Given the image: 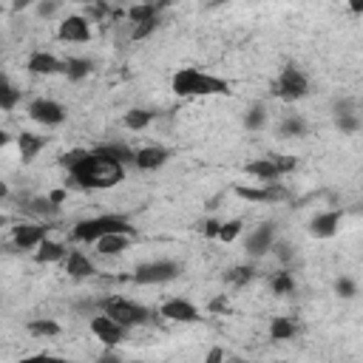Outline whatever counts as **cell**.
Returning a JSON list of instances; mask_svg holds the SVG:
<instances>
[{
  "label": "cell",
  "mask_w": 363,
  "mask_h": 363,
  "mask_svg": "<svg viewBox=\"0 0 363 363\" xmlns=\"http://www.w3.org/2000/svg\"><path fill=\"white\" fill-rule=\"evenodd\" d=\"M71 182L82 190H108L116 187L125 179V164H119L116 159H108L99 150H85L82 159L68 167Z\"/></svg>",
  "instance_id": "obj_1"
},
{
  "label": "cell",
  "mask_w": 363,
  "mask_h": 363,
  "mask_svg": "<svg viewBox=\"0 0 363 363\" xmlns=\"http://www.w3.org/2000/svg\"><path fill=\"white\" fill-rule=\"evenodd\" d=\"M170 91L176 96H224L230 94V82L201 68H179L170 79Z\"/></svg>",
  "instance_id": "obj_2"
},
{
  "label": "cell",
  "mask_w": 363,
  "mask_h": 363,
  "mask_svg": "<svg viewBox=\"0 0 363 363\" xmlns=\"http://www.w3.org/2000/svg\"><path fill=\"white\" fill-rule=\"evenodd\" d=\"M105 235H133V227L122 216H96L74 224V238L82 244H96Z\"/></svg>",
  "instance_id": "obj_3"
},
{
  "label": "cell",
  "mask_w": 363,
  "mask_h": 363,
  "mask_svg": "<svg viewBox=\"0 0 363 363\" xmlns=\"http://www.w3.org/2000/svg\"><path fill=\"white\" fill-rule=\"evenodd\" d=\"M102 306V315H108L113 323H119L122 329H130V326H142L147 320V309L130 298H119V295H111V298H102L99 301Z\"/></svg>",
  "instance_id": "obj_4"
},
{
  "label": "cell",
  "mask_w": 363,
  "mask_h": 363,
  "mask_svg": "<svg viewBox=\"0 0 363 363\" xmlns=\"http://www.w3.org/2000/svg\"><path fill=\"white\" fill-rule=\"evenodd\" d=\"M272 94L281 96V99H286V102L303 99V96L309 94V79H306V74H303L301 68L284 65V68L278 71L275 82H272Z\"/></svg>",
  "instance_id": "obj_5"
},
{
  "label": "cell",
  "mask_w": 363,
  "mask_h": 363,
  "mask_svg": "<svg viewBox=\"0 0 363 363\" xmlns=\"http://www.w3.org/2000/svg\"><path fill=\"white\" fill-rule=\"evenodd\" d=\"M179 272H182V267H179L176 261L162 258V261L139 264V267L133 269V281H136V284H167V281H173Z\"/></svg>",
  "instance_id": "obj_6"
},
{
  "label": "cell",
  "mask_w": 363,
  "mask_h": 363,
  "mask_svg": "<svg viewBox=\"0 0 363 363\" xmlns=\"http://www.w3.org/2000/svg\"><path fill=\"white\" fill-rule=\"evenodd\" d=\"M26 111H28V116L37 125H45V128H54V125H62L65 122V108L60 102H54V99H45V96L28 102Z\"/></svg>",
  "instance_id": "obj_7"
},
{
  "label": "cell",
  "mask_w": 363,
  "mask_h": 363,
  "mask_svg": "<svg viewBox=\"0 0 363 363\" xmlns=\"http://www.w3.org/2000/svg\"><path fill=\"white\" fill-rule=\"evenodd\" d=\"M57 37L62 43H88L91 40V20L82 14H68L57 26Z\"/></svg>",
  "instance_id": "obj_8"
},
{
  "label": "cell",
  "mask_w": 363,
  "mask_h": 363,
  "mask_svg": "<svg viewBox=\"0 0 363 363\" xmlns=\"http://www.w3.org/2000/svg\"><path fill=\"white\" fill-rule=\"evenodd\" d=\"M159 315L173 320V323H196L201 315L196 309V303H190L187 298H167L162 306H159Z\"/></svg>",
  "instance_id": "obj_9"
},
{
  "label": "cell",
  "mask_w": 363,
  "mask_h": 363,
  "mask_svg": "<svg viewBox=\"0 0 363 363\" xmlns=\"http://www.w3.org/2000/svg\"><path fill=\"white\" fill-rule=\"evenodd\" d=\"M91 332H94V337H96L102 346L113 349V346L125 337L128 329H122L119 323H113L108 315H94V318H91Z\"/></svg>",
  "instance_id": "obj_10"
},
{
  "label": "cell",
  "mask_w": 363,
  "mask_h": 363,
  "mask_svg": "<svg viewBox=\"0 0 363 363\" xmlns=\"http://www.w3.org/2000/svg\"><path fill=\"white\" fill-rule=\"evenodd\" d=\"M11 238H14L17 250H37L40 241L48 238V227L45 224H17L11 230Z\"/></svg>",
  "instance_id": "obj_11"
},
{
  "label": "cell",
  "mask_w": 363,
  "mask_h": 363,
  "mask_svg": "<svg viewBox=\"0 0 363 363\" xmlns=\"http://www.w3.org/2000/svg\"><path fill=\"white\" fill-rule=\"evenodd\" d=\"M167 159H170V150H167V147H159V145H147V147H139V150L133 153V164H136L139 170H145V173L159 170Z\"/></svg>",
  "instance_id": "obj_12"
},
{
  "label": "cell",
  "mask_w": 363,
  "mask_h": 363,
  "mask_svg": "<svg viewBox=\"0 0 363 363\" xmlns=\"http://www.w3.org/2000/svg\"><path fill=\"white\" fill-rule=\"evenodd\" d=\"M340 218H343V213H340V210L318 213V216L309 221V233H312L315 238H332V235L337 233V227H340Z\"/></svg>",
  "instance_id": "obj_13"
},
{
  "label": "cell",
  "mask_w": 363,
  "mask_h": 363,
  "mask_svg": "<svg viewBox=\"0 0 363 363\" xmlns=\"http://www.w3.org/2000/svg\"><path fill=\"white\" fill-rule=\"evenodd\" d=\"M272 244H275V224H261V227H255V230L250 233V238H247V252L258 258V255L269 252Z\"/></svg>",
  "instance_id": "obj_14"
},
{
  "label": "cell",
  "mask_w": 363,
  "mask_h": 363,
  "mask_svg": "<svg viewBox=\"0 0 363 363\" xmlns=\"http://www.w3.org/2000/svg\"><path fill=\"white\" fill-rule=\"evenodd\" d=\"M26 68H28L31 74H37V77H51V74H60V71H62V62H60L54 54H48V51H34V54L28 57Z\"/></svg>",
  "instance_id": "obj_15"
},
{
  "label": "cell",
  "mask_w": 363,
  "mask_h": 363,
  "mask_svg": "<svg viewBox=\"0 0 363 363\" xmlns=\"http://www.w3.org/2000/svg\"><path fill=\"white\" fill-rule=\"evenodd\" d=\"M65 272L71 275V278H91L94 272H96V267H94V261L82 252V250H71L65 258Z\"/></svg>",
  "instance_id": "obj_16"
},
{
  "label": "cell",
  "mask_w": 363,
  "mask_h": 363,
  "mask_svg": "<svg viewBox=\"0 0 363 363\" xmlns=\"http://www.w3.org/2000/svg\"><path fill=\"white\" fill-rule=\"evenodd\" d=\"M65 255H68V247H65L62 241H57V238H45V241H40V247L34 250L37 264H54V261H62Z\"/></svg>",
  "instance_id": "obj_17"
},
{
  "label": "cell",
  "mask_w": 363,
  "mask_h": 363,
  "mask_svg": "<svg viewBox=\"0 0 363 363\" xmlns=\"http://www.w3.org/2000/svg\"><path fill=\"white\" fill-rule=\"evenodd\" d=\"M244 173H250V176H255V179H261L264 184H272L275 179H281V173L275 170V164H272V159H269V156H264V159H252V162H247V164H244Z\"/></svg>",
  "instance_id": "obj_18"
},
{
  "label": "cell",
  "mask_w": 363,
  "mask_h": 363,
  "mask_svg": "<svg viewBox=\"0 0 363 363\" xmlns=\"http://www.w3.org/2000/svg\"><path fill=\"white\" fill-rule=\"evenodd\" d=\"M128 20L133 23V28L136 26H153V23H159V6L156 3H136L128 9Z\"/></svg>",
  "instance_id": "obj_19"
},
{
  "label": "cell",
  "mask_w": 363,
  "mask_h": 363,
  "mask_svg": "<svg viewBox=\"0 0 363 363\" xmlns=\"http://www.w3.org/2000/svg\"><path fill=\"white\" fill-rule=\"evenodd\" d=\"M17 147H20V159H23V162H34V156L45 147V136H37V133H31V130H23V133L17 136Z\"/></svg>",
  "instance_id": "obj_20"
},
{
  "label": "cell",
  "mask_w": 363,
  "mask_h": 363,
  "mask_svg": "<svg viewBox=\"0 0 363 363\" xmlns=\"http://www.w3.org/2000/svg\"><path fill=\"white\" fill-rule=\"evenodd\" d=\"M278 133L284 139H301V136H306V119L301 113H286L278 125Z\"/></svg>",
  "instance_id": "obj_21"
},
{
  "label": "cell",
  "mask_w": 363,
  "mask_h": 363,
  "mask_svg": "<svg viewBox=\"0 0 363 363\" xmlns=\"http://www.w3.org/2000/svg\"><path fill=\"white\" fill-rule=\"evenodd\" d=\"M91 71H94V62L85 60V57H68V60L62 62V74H65L68 79H85Z\"/></svg>",
  "instance_id": "obj_22"
},
{
  "label": "cell",
  "mask_w": 363,
  "mask_h": 363,
  "mask_svg": "<svg viewBox=\"0 0 363 363\" xmlns=\"http://www.w3.org/2000/svg\"><path fill=\"white\" fill-rule=\"evenodd\" d=\"M235 196L244 199V201H272V199H278L281 193L272 190V184H267V187H244V184H238V187H235Z\"/></svg>",
  "instance_id": "obj_23"
},
{
  "label": "cell",
  "mask_w": 363,
  "mask_h": 363,
  "mask_svg": "<svg viewBox=\"0 0 363 363\" xmlns=\"http://www.w3.org/2000/svg\"><path fill=\"white\" fill-rule=\"evenodd\" d=\"M128 244H130V235H105L96 241V252L99 255H119L128 250Z\"/></svg>",
  "instance_id": "obj_24"
},
{
  "label": "cell",
  "mask_w": 363,
  "mask_h": 363,
  "mask_svg": "<svg viewBox=\"0 0 363 363\" xmlns=\"http://www.w3.org/2000/svg\"><path fill=\"white\" fill-rule=\"evenodd\" d=\"M125 128L128 130H145L150 122H153V111H145V108H130L125 116H122Z\"/></svg>",
  "instance_id": "obj_25"
},
{
  "label": "cell",
  "mask_w": 363,
  "mask_h": 363,
  "mask_svg": "<svg viewBox=\"0 0 363 363\" xmlns=\"http://www.w3.org/2000/svg\"><path fill=\"white\" fill-rule=\"evenodd\" d=\"M26 329H28L31 335H37V337H54V335L62 332V326H60L54 318H37V320H28Z\"/></svg>",
  "instance_id": "obj_26"
},
{
  "label": "cell",
  "mask_w": 363,
  "mask_h": 363,
  "mask_svg": "<svg viewBox=\"0 0 363 363\" xmlns=\"http://www.w3.org/2000/svg\"><path fill=\"white\" fill-rule=\"evenodd\" d=\"M295 332H298V326L292 318H272V323H269L272 340H289V337H295Z\"/></svg>",
  "instance_id": "obj_27"
},
{
  "label": "cell",
  "mask_w": 363,
  "mask_h": 363,
  "mask_svg": "<svg viewBox=\"0 0 363 363\" xmlns=\"http://www.w3.org/2000/svg\"><path fill=\"white\" fill-rule=\"evenodd\" d=\"M244 125H247L250 130H261V128L267 125V108H264L261 102H255L252 108H247V113H244Z\"/></svg>",
  "instance_id": "obj_28"
},
{
  "label": "cell",
  "mask_w": 363,
  "mask_h": 363,
  "mask_svg": "<svg viewBox=\"0 0 363 363\" xmlns=\"http://www.w3.org/2000/svg\"><path fill=\"white\" fill-rule=\"evenodd\" d=\"M99 153H105L108 159H116L119 164H133V150H128L125 145H102V147H96Z\"/></svg>",
  "instance_id": "obj_29"
},
{
  "label": "cell",
  "mask_w": 363,
  "mask_h": 363,
  "mask_svg": "<svg viewBox=\"0 0 363 363\" xmlns=\"http://www.w3.org/2000/svg\"><path fill=\"white\" fill-rule=\"evenodd\" d=\"M241 230H244V224H241V218H230V221H224V224H218V241H224V244H230V241H235L238 235H241Z\"/></svg>",
  "instance_id": "obj_30"
},
{
  "label": "cell",
  "mask_w": 363,
  "mask_h": 363,
  "mask_svg": "<svg viewBox=\"0 0 363 363\" xmlns=\"http://www.w3.org/2000/svg\"><path fill=\"white\" fill-rule=\"evenodd\" d=\"M272 292H275V295H289V292H295V278H292L286 269L275 272V275H272Z\"/></svg>",
  "instance_id": "obj_31"
},
{
  "label": "cell",
  "mask_w": 363,
  "mask_h": 363,
  "mask_svg": "<svg viewBox=\"0 0 363 363\" xmlns=\"http://www.w3.org/2000/svg\"><path fill=\"white\" fill-rule=\"evenodd\" d=\"M252 275H255V269L247 267V264H241V267H233V269L227 272V281H230L233 286H244V284L252 281Z\"/></svg>",
  "instance_id": "obj_32"
},
{
  "label": "cell",
  "mask_w": 363,
  "mask_h": 363,
  "mask_svg": "<svg viewBox=\"0 0 363 363\" xmlns=\"http://www.w3.org/2000/svg\"><path fill=\"white\" fill-rule=\"evenodd\" d=\"M17 102H20V91H17L11 82L3 85V88H0V111H14Z\"/></svg>",
  "instance_id": "obj_33"
},
{
  "label": "cell",
  "mask_w": 363,
  "mask_h": 363,
  "mask_svg": "<svg viewBox=\"0 0 363 363\" xmlns=\"http://www.w3.org/2000/svg\"><path fill=\"white\" fill-rule=\"evenodd\" d=\"M269 159H272V164H275V170H278L281 176H286V173H292V170L298 167V159L289 156V153H272Z\"/></svg>",
  "instance_id": "obj_34"
},
{
  "label": "cell",
  "mask_w": 363,
  "mask_h": 363,
  "mask_svg": "<svg viewBox=\"0 0 363 363\" xmlns=\"http://www.w3.org/2000/svg\"><path fill=\"white\" fill-rule=\"evenodd\" d=\"M335 125L340 133H357L360 130V116L357 113H343V116H335Z\"/></svg>",
  "instance_id": "obj_35"
},
{
  "label": "cell",
  "mask_w": 363,
  "mask_h": 363,
  "mask_svg": "<svg viewBox=\"0 0 363 363\" xmlns=\"http://www.w3.org/2000/svg\"><path fill=\"white\" fill-rule=\"evenodd\" d=\"M335 292H337L340 298H354V295H357V284H354L352 278L340 275V278L335 281Z\"/></svg>",
  "instance_id": "obj_36"
},
{
  "label": "cell",
  "mask_w": 363,
  "mask_h": 363,
  "mask_svg": "<svg viewBox=\"0 0 363 363\" xmlns=\"http://www.w3.org/2000/svg\"><path fill=\"white\" fill-rule=\"evenodd\" d=\"M17 363H71V360H65V357H60V354H28V357H23V360H17Z\"/></svg>",
  "instance_id": "obj_37"
},
{
  "label": "cell",
  "mask_w": 363,
  "mask_h": 363,
  "mask_svg": "<svg viewBox=\"0 0 363 363\" xmlns=\"http://www.w3.org/2000/svg\"><path fill=\"white\" fill-rule=\"evenodd\" d=\"M82 153H85L82 147H77V150H68V153H65V156L60 159V162H62V167H74V164H77V162L82 159Z\"/></svg>",
  "instance_id": "obj_38"
},
{
  "label": "cell",
  "mask_w": 363,
  "mask_h": 363,
  "mask_svg": "<svg viewBox=\"0 0 363 363\" xmlns=\"http://www.w3.org/2000/svg\"><path fill=\"white\" fill-rule=\"evenodd\" d=\"M230 309V301H227V295H218L216 301H210V312H227Z\"/></svg>",
  "instance_id": "obj_39"
},
{
  "label": "cell",
  "mask_w": 363,
  "mask_h": 363,
  "mask_svg": "<svg viewBox=\"0 0 363 363\" xmlns=\"http://www.w3.org/2000/svg\"><path fill=\"white\" fill-rule=\"evenodd\" d=\"M204 363H224V349H221V346H213V349L207 352Z\"/></svg>",
  "instance_id": "obj_40"
},
{
  "label": "cell",
  "mask_w": 363,
  "mask_h": 363,
  "mask_svg": "<svg viewBox=\"0 0 363 363\" xmlns=\"http://www.w3.org/2000/svg\"><path fill=\"white\" fill-rule=\"evenodd\" d=\"M31 204H34V210H37V213H54V210H57V207H54L48 199H34Z\"/></svg>",
  "instance_id": "obj_41"
},
{
  "label": "cell",
  "mask_w": 363,
  "mask_h": 363,
  "mask_svg": "<svg viewBox=\"0 0 363 363\" xmlns=\"http://www.w3.org/2000/svg\"><path fill=\"white\" fill-rule=\"evenodd\" d=\"M57 9H60L57 3H40V6H37V14H40V17H51Z\"/></svg>",
  "instance_id": "obj_42"
},
{
  "label": "cell",
  "mask_w": 363,
  "mask_h": 363,
  "mask_svg": "<svg viewBox=\"0 0 363 363\" xmlns=\"http://www.w3.org/2000/svg\"><path fill=\"white\" fill-rule=\"evenodd\" d=\"M45 199H48V201H51V204L57 207V204H62V201H65V190H51V193H48Z\"/></svg>",
  "instance_id": "obj_43"
},
{
  "label": "cell",
  "mask_w": 363,
  "mask_h": 363,
  "mask_svg": "<svg viewBox=\"0 0 363 363\" xmlns=\"http://www.w3.org/2000/svg\"><path fill=\"white\" fill-rule=\"evenodd\" d=\"M218 224H221V221H213V218H210V221H204V235L216 238V235H218Z\"/></svg>",
  "instance_id": "obj_44"
},
{
  "label": "cell",
  "mask_w": 363,
  "mask_h": 363,
  "mask_svg": "<svg viewBox=\"0 0 363 363\" xmlns=\"http://www.w3.org/2000/svg\"><path fill=\"white\" fill-rule=\"evenodd\" d=\"M9 142H11V136H9V133H6V130H3V128H0V147H6V145H9Z\"/></svg>",
  "instance_id": "obj_45"
},
{
  "label": "cell",
  "mask_w": 363,
  "mask_h": 363,
  "mask_svg": "<svg viewBox=\"0 0 363 363\" xmlns=\"http://www.w3.org/2000/svg\"><path fill=\"white\" fill-rule=\"evenodd\" d=\"M102 363H119V360H116V357H111V354H105V357H102Z\"/></svg>",
  "instance_id": "obj_46"
},
{
  "label": "cell",
  "mask_w": 363,
  "mask_h": 363,
  "mask_svg": "<svg viewBox=\"0 0 363 363\" xmlns=\"http://www.w3.org/2000/svg\"><path fill=\"white\" fill-rule=\"evenodd\" d=\"M3 85H9V77H6L3 71H0V88H3Z\"/></svg>",
  "instance_id": "obj_47"
},
{
  "label": "cell",
  "mask_w": 363,
  "mask_h": 363,
  "mask_svg": "<svg viewBox=\"0 0 363 363\" xmlns=\"http://www.w3.org/2000/svg\"><path fill=\"white\" fill-rule=\"evenodd\" d=\"M6 193H9V187H6V184H3V182H0V199H3V196H6Z\"/></svg>",
  "instance_id": "obj_48"
},
{
  "label": "cell",
  "mask_w": 363,
  "mask_h": 363,
  "mask_svg": "<svg viewBox=\"0 0 363 363\" xmlns=\"http://www.w3.org/2000/svg\"><path fill=\"white\" fill-rule=\"evenodd\" d=\"M130 363H150V360H130Z\"/></svg>",
  "instance_id": "obj_49"
},
{
  "label": "cell",
  "mask_w": 363,
  "mask_h": 363,
  "mask_svg": "<svg viewBox=\"0 0 363 363\" xmlns=\"http://www.w3.org/2000/svg\"><path fill=\"white\" fill-rule=\"evenodd\" d=\"M3 224H6V216H0V227H3Z\"/></svg>",
  "instance_id": "obj_50"
},
{
  "label": "cell",
  "mask_w": 363,
  "mask_h": 363,
  "mask_svg": "<svg viewBox=\"0 0 363 363\" xmlns=\"http://www.w3.org/2000/svg\"><path fill=\"white\" fill-rule=\"evenodd\" d=\"M0 14H3V6H0Z\"/></svg>",
  "instance_id": "obj_51"
},
{
  "label": "cell",
  "mask_w": 363,
  "mask_h": 363,
  "mask_svg": "<svg viewBox=\"0 0 363 363\" xmlns=\"http://www.w3.org/2000/svg\"><path fill=\"white\" fill-rule=\"evenodd\" d=\"M281 363H289V360H281Z\"/></svg>",
  "instance_id": "obj_52"
}]
</instances>
